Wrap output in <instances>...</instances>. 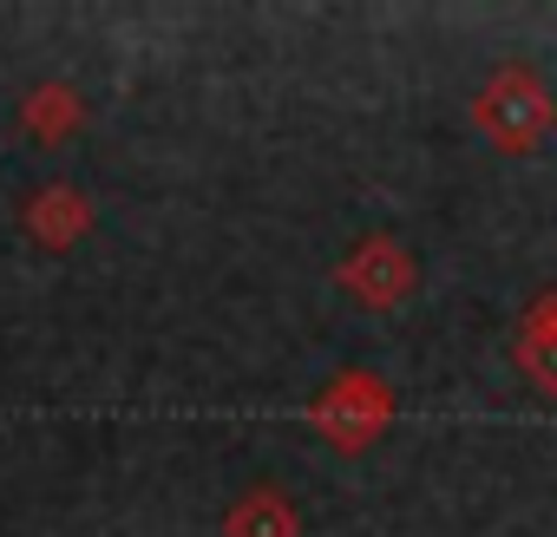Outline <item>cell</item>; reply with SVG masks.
Returning <instances> with one entry per match:
<instances>
[{
    "mask_svg": "<svg viewBox=\"0 0 557 537\" xmlns=\"http://www.w3.org/2000/svg\"><path fill=\"white\" fill-rule=\"evenodd\" d=\"M309 426L335 446V452H368L387 426H394V387L381 374H342L309 400Z\"/></svg>",
    "mask_w": 557,
    "mask_h": 537,
    "instance_id": "cell-2",
    "label": "cell"
},
{
    "mask_svg": "<svg viewBox=\"0 0 557 537\" xmlns=\"http://www.w3.org/2000/svg\"><path fill=\"white\" fill-rule=\"evenodd\" d=\"M92 229V197L73 190V184H47L27 197V236L40 249H73L79 236Z\"/></svg>",
    "mask_w": 557,
    "mask_h": 537,
    "instance_id": "cell-4",
    "label": "cell"
},
{
    "mask_svg": "<svg viewBox=\"0 0 557 537\" xmlns=\"http://www.w3.org/2000/svg\"><path fill=\"white\" fill-rule=\"evenodd\" d=\"M518 335H557V296H537V302L518 315Z\"/></svg>",
    "mask_w": 557,
    "mask_h": 537,
    "instance_id": "cell-8",
    "label": "cell"
},
{
    "mask_svg": "<svg viewBox=\"0 0 557 537\" xmlns=\"http://www.w3.org/2000/svg\"><path fill=\"white\" fill-rule=\"evenodd\" d=\"M335 283H342L355 302H368V309H400V302L420 289V262H413L394 236H368V242L335 268Z\"/></svg>",
    "mask_w": 557,
    "mask_h": 537,
    "instance_id": "cell-3",
    "label": "cell"
},
{
    "mask_svg": "<svg viewBox=\"0 0 557 537\" xmlns=\"http://www.w3.org/2000/svg\"><path fill=\"white\" fill-rule=\"evenodd\" d=\"M21 125H27V138H40V145H66V138L86 125V99H79L66 79H47V86H34V92L21 99Z\"/></svg>",
    "mask_w": 557,
    "mask_h": 537,
    "instance_id": "cell-5",
    "label": "cell"
},
{
    "mask_svg": "<svg viewBox=\"0 0 557 537\" xmlns=\"http://www.w3.org/2000/svg\"><path fill=\"white\" fill-rule=\"evenodd\" d=\"M223 537H302V517L275 485H256L223 511Z\"/></svg>",
    "mask_w": 557,
    "mask_h": 537,
    "instance_id": "cell-6",
    "label": "cell"
},
{
    "mask_svg": "<svg viewBox=\"0 0 557 537\" xmlns=\"http://www.w3.org/2000/svg\"><path fill=\"white\" fill-rule=\"evenodd\" d=\"M511 354H518L524 380H531L537 394H550V400H557V335H518V341H511Z\"/></svg>",
    "mask_w": 557,
    "mask_h": 537,
    "instance_id": "cell-7",
    "label": "cell"
},
{
    "mask_svg": "<svg viewBox=\"0 0 557 537\" xmlns=\"http://www.w3.org/2000/svg\"><path fill=\"white\" fill-rule=\"evenodd\" d=\"M472 125H479L485 145H498V151H531V145L550 138L557 99L544 92V79H537L531 66H498V73L479 86V99H472Z\"/></svg>",
    "mask_w": 557,
    "mask_h": 537,
    "instance_id": "cell-1",
    "label": "cell"
}]
</instances>
